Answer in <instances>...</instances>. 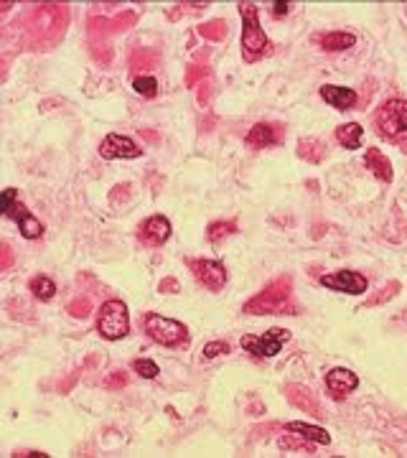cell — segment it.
<instances>
[{
  "label": "cell",
  "mask_w": 407,
  "mask_h": 458,
  "mask_svg": "<svg viewBox=\"0 0 407 458\" xmlns=\"http://www.w3.org/2000/svg\"><path fill=\"white\" fill-rule=\"evenodd\" d=\"M321 97L336 110H351L356 105V92L349 87H338V84H323L321 87Z\"/></svg>",
  "instance_id": "12"
},
{
  "label": "cell",
  "mask_w": 407,
  "mask_h": 458,
  "mask_svg": "<svg viewBox=\"0 0 407 458\" xmlns=\"http://www.w3.org/2000/svg\"><path fill=\"white\" fill-rule=\"evenodd\" d=\"M239 16H242V51L247 61H257L262 54L268 51L270 41L265 31L260 29V11L252 3H242L239 6Z\"/></svg>",
  "instance_id": "1"
},
{
  "label": "cell",
  "mask_w": 407,
  "mask_h": 458,
  "mask_svg": "<svg viewBox=\"0 0 407 458\" xmlns=\"http://www.w3.org/2000/svg\"><path fill=\"white\" fill-rule=\"evenodd\" d=\"M291 339V334L285 329H270L260 337H242V349H247L255 357H275L280 354V349L285 347V342Z\"/></svg>",
  "instance_id": "4"
},
{
  "label": "cell",
  "mask_w": 407,
  "mask_h": 458,
  "mask_svg": "<svg viewBox=\"0 0 407 458\" xmlns=\"http://www.w3.org/2000/svg\"><path fill=\"white\" fill-rule=\"evenodd\" d=\"M326 387H328L333 400H343L346 394L359 387V377L351 369H346V367H336V369L326 374Z\"/></svg>",
  "instance_id": "9"
},
{
  "label": "cell",
  "mask_w": 407,
  "mask_h": 458,
  "mask_svg": "<svg viewBox=\"0 0 407 458\" xmlns=\"http://www.w3.org/2000/svg\"><path fill=\"white\" fill-rule=\"evenodd\" d=\"M247 143L252 145V148H268V145L275 143V133L270 125H265V122H257L255 128L247 133Z\"/></svg>",
  "instance_id": "17"
},
{
  "label": "cell",
  "mask_w": 407,
  "mask_h": 458,
  "mask_svg": "<svg viewBox=\"0 0 407 458\" xmlns=\"http://www.w3.org/2000/svg\"><path fill=\"white\" fill-rule=\"evenodd\" d=\"M364 163H366V169L372 171L379 181H392V163H390V158L379 151V148H369V151H366Z\"/></svg>",
  "instance_id": "13"
},
{
  "label": "cell",
  "mask_w": 407,
  "mask_h": 458,
  "mask_svg": "<svg viewBox=\"0 0 407 458\" xmlns=\"http://www.w3.org/2000/svg\"><path fill=\"white\" fill-rule=\"evenodd\" d=\"M291 11V3H283V0H278V3H273V16H285V13Z\"/></svg>",
  "instance_id": "24"
},
{
  "label": "cell",
  "mask_w": 407,
  "mask_h": 458,
  "mask_svg": "<svg viewBox=\"0 0 407 458\" xmlns=\"http://www.w3.org/2000/svg\"><path fill=\"white\" fill-rule=\"evenodd\" d=\"M288 433L301 435V438H306V441H311V443H318V446H328V443H331V435L326 433L323 428H318V425H308V423H288Z\"/></svg>",
  "instance_id": "14"
},
{
  "label": "cell",
  "mask_w": 407,
  "mask_h": 458,
  "mask_svg": "<svg viewBox=\"0 0 407 458\" xmlns=\"http://www.w3.org/2000/svg\"><path fill=\"white\" fill-rule=\"evenodd\" d=\"M318 44L326 51H343V49H351L356 44L354 34H346V31H336V34H326L318 39Z\"/></svg>",
  "instance_id": "15"
},
{
  "label": "cell",
  "mask_w": 407,
  "mask_h": 458,
  "mask_svg": "<svg viewBox=\"0 0 407 458\" xmlns=\"http://www.w3.org/2000/svg\"><path fill=\"white\" fill-rule=\"evenodd\" d=\"M377 125L382 135L407 133V102L405 99H390L377 112Z\"/></svg>",
  "instance_id": "5"
},
{
  "label": "cell",
  "mask_w": 407,
  "mask_h": 458,
  "mask_svg": "<svg viewBox=\"0 0 407 458\" xmlns=\"http://www.w3.org/2000/svg\"><path fill=\"white\" fill-rule=\"evenodd\" d=\"M146 331L148 337L153 339L156 344L161 347H186L189 344V329L181 321L174 319H166V316H158V314H148L146 316Z\"/></svg>",
  "instance_id": "3"
},
{
  "label": "cell",
  "mask_w": 407,
  "mask_h": 458,
  "mask_svg": "<svg viewBox=\"0 0 407 458\" xmlns=\"http://www.w3.org/2000/svg\"><path fill=\"white\" fill-rule=\"evenodd\" d=\"M133 369L138 372L140 377H146V379H156L158 377V364L156 362H151V359H135L133 362Z\"/></svg>",
  "instance_id": "20"
},
{
  "label": "cell",
  "mask_w": 407,
  "mask_h": 458,
  "mask_svg": "<svg viewBox=\"0 0 407 458\" xmlns=\"http://www.w3.org/2000/svg\"><path fill=\"white\" fill-rule=\"evenodd\" d=\"M189 267H191L194 278H196L206 290H211V293H216V290H221L224 285H227V267L221 265V262L191 260L189 262Z\"/></svg>",
  "instance_id": "6"
},
{
  "label": "cell",
  "mask_w": 407,
  "mask_h": 458,
  "mask_svg": "<svg viewBox=\"0 0 407 458\" xmlns=\"http://www.w3.org/2000/svg\"><path fill=\"white\" fill-rule=\"evenodd\" d=\"M6 216H11V219H16L18 229H21V234H24L26 239H39L41 234H44V224H41L39 219H36L34 214H31L29 209H26L24 204L18 201L13 204V206H8L6 211H3Z\"/></svg>",
  "instance_id": "10"
},
{
  "label": "cell",
  "mask_w": 407,
  "mask_h": 458,
  "mask_svg": "<svg viewBox=\"0 0 407 458\" xmlns=\"http://www.w3.org/2000/svg\"><path fill=\"white\" fill-rule=\"evenodd\" d=\"M97 331L99 337L107 342H120L130 334V314L128 306L122 301H107L105 306L99 308V319H97Z\"/></svg>",
  "instance_id": "2"
},
{
  "label": "cell",
  "mask_w": 407,
  "mask_h": 458,
  "mask_svg": "<svg viewBox=\"0 0 407 458\" xmlns=\"http://www.w3.org/2000/svg\"><path fill=\"white\" fill-rule=\"evenodd\" d=\"M16 204V189H6L3 191V211L8 209V206H13Z\"/></svg>",
  "instance_id": "23"
},
{
  "label": "cell",
  "mask_w": 407,
  "mask_h": 458,
  "mask_svg": "<svg viewBox=\"0 0 407 458\" xmlns=\"http://www.w3.org/2000/svg\"><path fill=\"white\" fill-rule=\"evenodd\" d=\"M99 156L105 158V161H117V158H125V161H133V158H140L143 156V148L133 143L128 135H107L99 145Z\"/></svg>",
  "instance_id": "7"
},
{
  "label": "cell",
  "mask_w": 407,
  "mask_h": 458,
  "mask_svg": "<svg viewBox=\"0 0 407 458\" xmlns=\"http://www.w3.org/2000/svg\"><path fill=\"white\" fill-rule=\"evenodd\" d=\"M234 232V221H214V224L209 226V239L211 242H219L221 239V234H224V237H229V234Z\"/></svg>",
  "instance_id": "21"
},
{
  "label": "cell",
  "mask_w": 407,
  "mask_h": 458,
  "mask_svg": "<svg viewBox=\"0 0 407 458\" xmlns=\"http://www.w3.org/2000/svg\"><path fill=\"white\" fill-rule=\"evenodd\" d=\"M361 138H364V128H361L359 122H349V125H341V128H336V140L343 145V148H349V151L359 148Z\"/></svg>",
  "instance_id": "16"
},
{
  "label": "cell",
  "mask_w": 407,
  "mask_h": 458,
  "mask_svg": "<svg viewBox=\"0 0 407 458\" xmlns=\"http://www.w3.org/2000/svg\"><path fill=\"white\" fill-rule=\"evenodd\" d=\"M321 285H326L328 290H338V293H351V296L366 293V278L354 270H336L331 275H323Z\"/></svg>",
  "instance_id": "8"
},
{
  "label": "cell",
  "mask_w": 407,
  "mask_h": 458,
  "mask_svg": "<svg viewBox=\"0 0 407 458\" xmlns=\"http://www.w3.org/2000/svg\"><path fill=\"white\" fill-rule=\"evenodd\" d=\"M171 237V221L166 219V216H151V219H146L143 224H140V239L146 244H151V247H161L166 239Z\"/></svg>",
  "instance_id": "11"
},
{
  "label": "cell",
  "mask_w": 407,
  "mask_h": 458,
  "mask_svg": "<svg viewBox=\"0 0 407 458\" xmlns=\"http://www.w3.org/2000/svg\"><path fill=\"white\" fill-rule=\"evenodd\" d=\"M133 87L138 94H143V97H156L158 94V81L153 79V76H138V79L133 81Z\"/></svg>",
  "instance_id": "19"
},
{
  "label": "cell",
  "mask_w": 407,
  "mask_h": 458,
  "mask_svg": "<svg viewBox=\"0 0 407 458\" xmlns=\"http://www.w3.org/2000/svg\"><path fill=\"white\" fill-rule=\"evenodd\" d=\"M29 288L39 301H51V298L56 296V283H54L51 278H46V275H36Z\"/></svg>",
  "instance_id": "18"
},
{
  "label": "cell",
  "mask_w": 407,
  "mask_h": 458,
  "mask_svg": "<svg viewBox=\"0 0 407 458\" xmlns=\"http://www.w3.org/2000/svg\"><path fill=\"white\" fill-rule=\"evenodd\" d=\"M229 352V344L227 342H211L204 347V357L206 359H214V357H219V354H227Z\"/></svg>",
  "instance_id": "22"
}]
</instances>
